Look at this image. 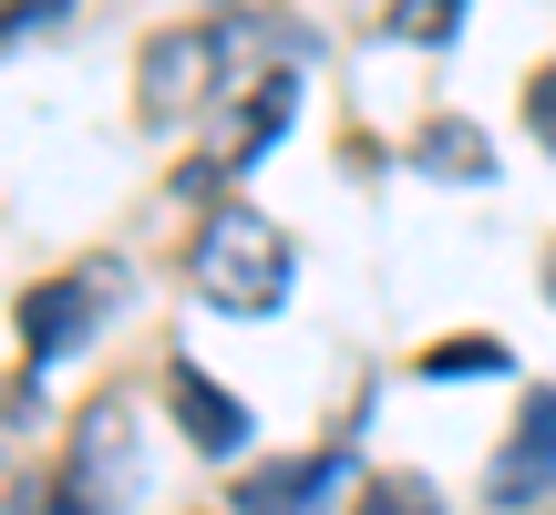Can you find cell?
I'll use <instances>...</instances> for the list:
<instances>
[{
    "mask_svg": "<svg viewBox=\"0 0 556 515\" xmlns=\"http://www.w3.org/2000/svg\"><path fill=\"white\" fill-rule=\"evenodd\" d=\"M413 155H422V176H443V186H484V176H495V145H484L464 114H433Z\"/></svg>",
    "mask_w": 556,
    "mask_h": 515,
    "instance_id": "cell-8",
    "label": "cell"
},
{
    "mask_svg": "<svg viewBox=\"0 0 556 515\" xmlns=\"http://www.w3.org/2000/svg\"><path fill=\"white\" fill-rule=\"evenodd\" d=\"M422 372H433V381H454V372H505V340H443V351H422Z\"/></svg>",
    "mask_w": 556,
    "mask_h": 515,
    "instance_id": "cell-11",
    "label": "cell"
},
{
    "mask_svg": "<svg viewBox=\"0 0 556 515\" xmlns=\"http://www.w3.org/2000/svg\"><path fill=\"white\" fill-rule=\"evenodd\" d=\"M299 258H289V227L258 217V206H217V217L197 227V289L217 299L227 319H268L278 299H289Z\"/></svg>",
    "mask_w": 556,
    "mask_h": 515,
    "instance_id": "cell-1",
    "label": "cell"
},
{
    "mask_svg": "<svg viewBox=\"0 0 556 515\" xmlns=\"http://www.w3.org/2000/svg\"><path fill=\"white\" fill-rule=\"evenodd\" d=\"M217 83H227V32L217 21H176V32L144 41V114L155 124H176L186 103H206Z\"/></svg>",
    "mask_w": 556,
    "mask_h": 515,
    "instance_id": "cell-2",
    "label": "cell"
},
{
    "mask_svg": "<svg viewBox=\"0 0 556 515\" xmlns=\"http://www.w3.org/2000/svg\"><path fill=\"white\" fill-rule=\"evenodd\" d=\"M135 413H124V402H93V413L73 423V454H62V485H73L83 505L93 515H114L124 495H135Z\"/></svg>",
    "mask_w": 556,
    "mask_h": 515,
    "instance_id": "cell-4",
    "label": "cell"
},
{
    "mask_svg": "<svg viewBox=\"0 0 556 515\" xmlns=\"http://www.w3.org/2000/svg\"><path fill=\"white\" fill-rule=\"evenodd\" d=\"M351 515H443V505H433V485H422V475H381V485H361Z\"/></svg>",
    "mask_w": 556,
    "mask_h": 515,
    "instance_id": "cell-10",
    "label": "cell"
},
{
    "mask_svg": "<svg viewBox=\"0 0 556 515\" xmlns=\"http://www.w3.org/2000/svg\"><path fill=\"white\" fill-rule=\"evenodd\" d=\"M114 310V268H73V278H41L21 299V351L31 361H73L93 340V319Z\"/></svg>",
    "mask_w": 556,
    "mask_h": 515,
    "instance_id": "cell-3",
    "label": "cell"
},
{
    "mask_svg": "<svg viewBox=\"0 0 556 515\" xmlns=\"http://www.w3.org/2000/svg\"><path fill=\"white\" fill-rule=\"evenodd\" d=\"M165 392H176V423H186V443H197V454H248V402L217 392L197 361H176V372H165Z\"/></svg>",
    "mask_w": 556,
    "mask_h": 515,
    "instance_id": "cell-7",
    "label": "cell"
},
{
    "mask_svg": "<svg viewBox=\"0 0 556 515\" xmlns=\"http://www.w3.org/2000/svg\"><path fill=\"white\" fill-rule=\"evenodd\" d=\"M556 485V392H536L516 413V443L495 454V475H484V505H536Z\"/></svg>",
    "mask_w": 556,
    "mask_h": 515,
    "instance_id": "cell-6",
    "label": "cell"
},
{
    "mask_svg": "<svg viewBox=\"0 0 556 515\" xmlns=\"http://www.w3.org/2000/svg\"><path fill=\"white\" fill-rule=\"evenodd\" d=\"M351 454H309V464H258V475L238 485V515H330L351 495Z\"/></svg>",
    "mask_w": 556,
    "mask_h": 515,
    "instance_id": "cell-5",
    "label": "cell"
},
{
    "mask_svg": "<svg viewBox=\"0 0 556 515\" xmlns=\"http://www.w3.org/2000/svg\"><path fill=\"white\" fill-rule=\"evenodd\" d=\"M546 299H556V258H546Z\"/></svg>",
    "mask_w": 556,
    "mask_h": 515,
    "instance_id": "cell-14",
    "label": "cell"
},
{
    "mask_svg": "<svg viewBox=\"0 0 556 515\" xmlns=\"http://www.w3.org/2000/svg\"><path fill=\"white\" fill-rule=\"evenodd\" d=\"M526 124H536V145H556V73L526 83Z\"/></svg>",
    "mask_w": 556,
    "mask_h": 515,
    "instance_id": "cell-13",
    "label": "cell"
},
{
    "mask_svg": "<svg viewBox=\"0 0 556 515\" xmlns=\"http://www.w3.org/2000/svg\"><path fill=\"white\" fill-rule=\"evenodd\" d=\"M464 11H475V0H392V41H422V52H433V41L464 32Z\"/></svg>",
    "mask_w": 556,
    "mask_h": 515,
    "instance_id": "cell-9",
    "label": "cell"
},
{
    "mask_svg": "<svg viewBox=\"0 0 556 515\" xmlns=\"http://www.w3.org/2000/svg\"><path fill=\"white\" fill-rule=\"evenodd\" d=\"M62 11H73V0H0V41H11V32H41V21H62Z\"/></svg>",
    "mask_w": 556,
    "mask_h": 515,
    "instance_id": "cell-12",
    "label": "cell"
}]
</instances>
